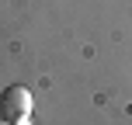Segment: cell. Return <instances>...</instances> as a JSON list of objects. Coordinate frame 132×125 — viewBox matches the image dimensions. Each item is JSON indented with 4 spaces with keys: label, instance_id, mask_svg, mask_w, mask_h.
<instances>
[{
    "label": "cell",
    "instance_id": "6da1fadb",
    "mask_svg": "<svg viewBox=\"0 0 132 125\" xmlns=\"http://www.w3.org/2000/svg\"><path fill=\"white\" fill-rule=\"evenodd\" d=\"M31 90L21 84L7 87L4 94H0V118L14 122V125H31Z\"/></svg>",
    "mask_w": 132,
    "mask_h": 125
},
{
    "label": "cell",
    "instance_id": "7a4b0ae2",
    "mask_svg": "<svg viewBox=\"0 0 132 125\" xmlns=\"http://www.w3.org/2000/svg\"><path fill=\"white\" fill-rule=\"evenodd\" d=\"M0 125H14V122H7V118H0Z\"/></svg>",
    "mask_w": 132,
    "mask_h": 125
}]
</instances>
